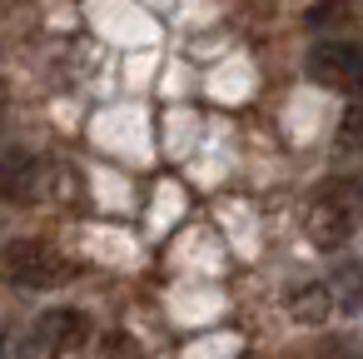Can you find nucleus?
Wrapping results in <instances>:
<instances>
[{"mask_svg": "<svg viewBox=\"0 0 363 359\" xmlns=\"http://www.w3.org/2000/svg\"><path fill=\"white\" fill-rule=\"evenodd\" d=\"M358 230H363V175H338L313 195V205L303 215V235H308L313 250L333 254Z\"/></svg>", "mask_w": 363, "mask_h": 359, "instance_id": "obj_1", "label": "nucleus"}, {"mask_svg": "<svg viewBox=\"0 0 363 359\" xmlns=\"http://www.w3.org/2000/svg\"><path fill=\"white\" fill-rule=\"evenodd\" d=\"M90 339L85 309H45L30 324H16L0 339V359H60L65 349H80Z\"/></svg>", "mask_w": 363, "mask_h": 359, "instance_id": "obj_2", "label": "nucleus"}, {"mask_svg": "<svg viewBox=\"0 0 363 359\" xmlns=\"http://www.w3.org/2000/svg\"><path fill=\"white\" fill-rule=\"evenodd\" d=\"M0 279L16 289H55L75 279V264L45 240H11L0 245Z\"/></svg>", "mask_w": 363, "mask_h": 359, "instance_id": "obj_3", "label": "nucleus"}, {"mask_svg": "<svg viewBox=\"0 0 363 359\" xmlns=\"http://www.w3.org/2000/svg\"><path fill=\"white\" fill-rule=\"evenodd\" d=\"M308 80L333 90V95H363V45L358 41H343V36H328L308 50Z\"/></svg>", "mask_w": 363, "mask_h": 359, "instance_id": "obj_4", "label": "nucleus"}, {"mask_svg": "<svg viewBox=\"0 0 363 359\" xmlns=\"http://www.w3.org/2000/svg\"><path fill=\"white\" fill-rule=\"evenodd\" d=\"M45 190V160L26 145L0 150V200L6 205H35Z\"/></svg>", "mask_w": 363, "mask_h": 359, "instance_id": "obj_5", "label": "nucleus"}, {"mask_svg": "<svg viewBox=\"0 0 363 359\" xmlns=\"http://www.w3.org/2000/svg\"><path fill=\"white\" fill-rule=\"evenodd\" d=\"M303 26L308 31H358L363 26V0H313V6L303 11Z\"/></svg>", "mask_w": 363, "mask_h": 359, "instance_id": "obj_6", "label": "nucleus"}, {"mask_svg": "<svg viewBox=\"0 0 363 359\" xmlns=\"http://www.w3.org/2000/svg\"><path fill=\"white\" fill-rule=\"evenodd\" d=\"M323 289H328L333 309L353 314V309L363 304V264H358V259H343V264H333V274L323 279Z\"/></svg>", "mask_w": 363, "mask_h": 359, "instance_id": "obj_7", "label": "nucleus"}, {"mask_svg": "<svg viewBox=\"0 0 363 359\" xmlns=\"http://www.w3.org/2000/svg\"><path fill=\"white\" fill-rule=\"evenodd\" d=\"M328 314H333V299H328L323 279H318V284H298V289L289 294V319H294V324H323Z\"/></svg>", "mask_w": 363, "mask_h": 359, "instance_id": "obj_8", "label": "nucleus"}, {"mask_svg": "<svg viewBox=\"0 0 363 359\" xmlns=\"http://www.w3.org/2000/svg\"><path fill=\"white\" fill-rule=\"evenodd\" d=\"M338 150L348 155H363V100H353L338 120Z\"/></svg>", "mask_w": 363, "mask_h": 359, "instance_id": "obj_9", "label": "nucleus"}, {"mask_svg": "<svg viewBox=\"0 0 363 359\" xmlns=\"http://www.w3.org/2000/svg\"><path fill=\"white\" fill-rule=\"evenodd\" d=\"M105 359H140V344L130 334H110L105 339Z\"/></svg>", "mask_w": 363, "mask_h": 359, "instance_id": "obj_10", "label": "nucleus"}, {"mask_svg": "<svg viewBox=\"0 0 363 359\" xmlns=\"http://www.w3.org/2000/svg\"><path fill=\"white\" fill-rule=\"evenodd\" d=\"M6 100H11V90H6V80H0V120H6Z\"/></svg>", "mask_w": 363, "mask_h": 359, "instance_id": "obj_11", "label": "nucleus"}]
</instances>
